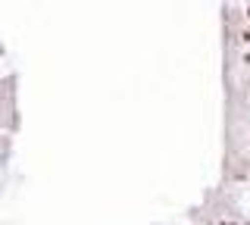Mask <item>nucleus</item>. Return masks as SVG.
Instances as JSON below:
<instances>
[{
    "instance_id": "obj_1",
    "label": "nucleus",
    "mask_w": 250,
    "mask_h": 225,
    "mask_svg": "<svg viewBox=\"0 0 250 225\" xmlns=\"http://www.w3.org/2000/svg\"><path fill=\"white\" fill-rule=\"evenodd\" d=\"M244 63H247V66H250V50H247V53H244Z\"/></svg>"
},
{
    "instance_id": "obj_2",
    "label": "nucleus",
    "mask_w": 250,
    "mask_h": 225,
    "mask_svg": "<svg viewBox=\"0 0 250 225\" xmlns=\"http://www.w3.org/2000/svg\"><path fill=\"white\" fill-rule=\"evenodd\" d=\"M222 225H234V222H222Z\"/></svg>"
},
{
    "instance_id": "obj_3",
    "label": "nucleus",
    "mask_w": 250,
    "mask_h": 225,
    "mask_svg": "<svg viewBox=\"0 0 250 225\" xmlns=\"http://www.w3.org/2000/svg\"><path fill=\"white\" fill-rule=\"evenodd\" d=\"M247 225H250V222H247Z\"/></svg>"
}]
</instances>
